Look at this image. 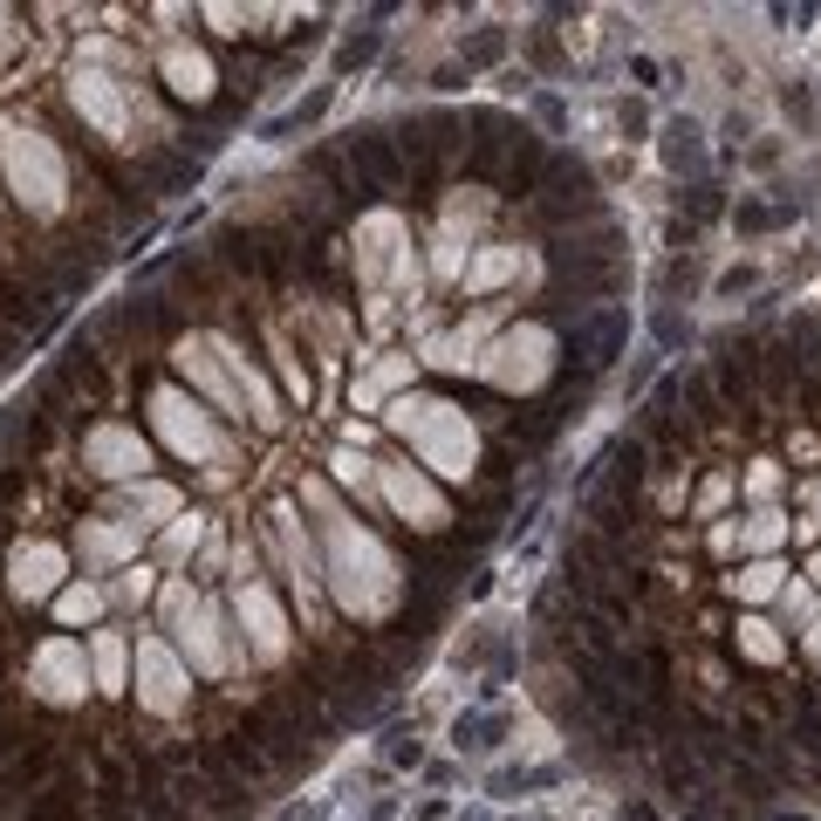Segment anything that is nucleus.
<instances>
[{
    "label": "nucleus",
    "instance_id": "obj_1",
    "mask_svg": "<svg viewBox=\"0 0 821 821\" xmlns=\"http://www.w3.org/2000/svg\"><path fill=\"white\" fill-rule=\"evenodd\" d=\"M630 295L575 144L418 103L316 137L96 301L55 363L151 465L62 486L0 459V527L55 534L124 644L75 814L260 821L398 712L630 357Z\"/></svg>",
    "mask_w": 821,
    "mask_h": 821
},
{
    "label": "nucleus",
    "instance_id": "obj_2",
    "mask_svg": "<svg viewBox=\"0 0 821 821\" xmlns=\"http://www.w3.org/2000/svg\"><path fill=\"white\" fill-rule=\"evenodd\" d=\"M527 685L630 821L821 814V308L719 329L596 445Z\"/></svg>",
    "mask_w": 821,
    "mask_h": 821
}]
</instances>
